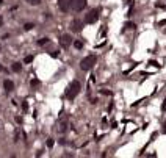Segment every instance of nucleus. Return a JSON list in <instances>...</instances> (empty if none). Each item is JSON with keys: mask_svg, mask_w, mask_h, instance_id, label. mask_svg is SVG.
<instances>
[{"mask_svg": "<svg viewBox=\"0 0 166 158\" xmlns=\"http://www.w3.org/2000/svg\"><path fill=\"white\" fill-rule=\"evenodd\" d=\"M27 2H28L30 5H39V3H41V0H27Z\"/></svg>", "mask_w": 166, "mask_h": 158, "instance_id": "obj_17", "label": "nucleus"}, {"mask_svg": "<svg viewBox=\"0 0 166 158\" xmlns=\"http://www.w3.org/2000/svg\"><path fill=\"white\" fill-rule=\"evenodd\" d=\"M3 71H5V67H3V66H0V72H3Z\"/></svg>", "mask_w": 166, "mask_h": 158, "instance_id": "obj_26", "label": "nucleus"}, {"mask_svg": "<svg viewBox=\"0 0 166 158\" xmlns=\"http://www.w3.org/2000/svg\"><path fill=\"white\" fill-rule=\"evenodd\" d=\"M124 27H125V30H135V27H136V25H135V24H132V22H127Z\"/></svg>", "mask_w": 166, "mask_h": 158, "instance_id": "obj_13", "label": "nucleus"}, {"mask_svg": "<svg viewBox=\"0 0 166 158\" xmlns=\"http://www.w3.org/2000/svg\"><path fill=\"white\" fill-rule=\"evenodd\" d=\"M53 144H55V141H53L52 138H50V139H47V147H49V149H52V147H53Z\"/></svg>", "mask_w": 166, "mask_h": 158, "instance_id": "obj_16", "label": "nucleus"}, {"mask_svg": "<svg viewBox=\"0 0 166 158\" xmlns=\"http://www.w3.org/2000/svg\"><path fill=\"white\" fill-rule=\"evenodd\" d=\"M162 110H163V111H166V99L163 100V103H162Z\"/></svg>", "mask_w": 166, "mask_h": 158, "instance_id": "obj_20", "label": "nucleus"}, {"mask_svg": "<svg viewBox=\"0 0 166 158\" xmlns=\"http://www.w3.org/2000/svg\"><path fill=\"white\" fill-rule=\"evenodd\" d=\"M158 25H166V19L165 20H162V22H158Z\"/></svg>", "mask_w": 166, "mask_h": 158, "instance_id": "obj_23", "label": "nucleus"}, {"mask_svg": "<svg viewBox=\"0 0 166 158\" xmlns=\"http://www.w3.org/2000/svg\"><path fill=\"white\" fill-rule=\"evenodd\" d=\"M74 47L80 50V49H83V42L82 41H74Z\"/></svg>", "mask_w": 166, "mask_h": 158, "instance_id": "obj_14", "label": "nucleus"}, {"mask_svg": "<svg viewBox=\"0 0 166 158\" xmlns=\"http://www.w3.org/2000/svg\"><path fill=\"white\" fill-rule=\"evenodd\" d=\"M33 60H35V56H33V55H28V56L24 58V63H25V64H30V63H33Z\"/></svg>", "mask_w": 166, "mask_h": 158, "instance_id": "obj_12", "label": "nucleus"}, {"mask_svg": "<svg viewBox=\"0 0 166 158\" xmlns=\"http://www.w3.org/2000/svg\"><path fill=\"white\" fill-rule=\"evenodd\" d=\"M11 69H13L14 72H20V69H22V66H20V63H13V66H11Z\"/></svg>", "mask_w": 166, "mask_h": 158, "instance_id": "obj_10", "label": "nucleus"}, {"mask_svg": "<svg viewBox=\"0 0 166 158\" xmlns=\"http://www.w3.org/2000/svg\"><path fill=\"white\" fill-rule=\"evenodd\" d=\"M71 6H72L74 11L80 13V11H83V8L86 6V0H72V2H71Z\"/></svg>", "mask_w": 166, "mask_h": 158, "instance_id": "obj_4", "label": "nucleus"}, {"mask_svg": "<svg viewBox=\"0 0 166 158\" xmlns=\"http://www.w3.org/2000/svg\"><path fill=\"white\" fill-rule=\"evenodd\" d=\"M2 2H3V0H0V5H2Z\"/></svg>", "mask_w": 166, "mask_h": 158, "instance_id": "obj_27", "label": "nucleus"}, {"mask_svg": "<svg viewBox=\"0 0 166 158\" xmlns=\"http://www.w3.org/2000/svg\"><path fill=\"white\" fill-rule=\"evenodd\" d=\"M71 42H72V39H71L69 34H63V36L60 38V44H61V47H64V49H67V47L71 45Z\"/></svg>", "mask_w": 166, "mask_h": 158, "instance_id": "obj_6", "label": "nucleus"}, {"mask_svg": "<svg viewBox=\"0 0 166 158\" xmlns=\"http://www.w3.org/2000/svg\"><path fill=\"white\" fill-rule=\"evenodd\" d=\"M72 31H75V33H80L82 31V28H83V22L80 20V19H75L74 22H72Z\"/></svg>", "mask_w": 166, "mask_h": 158, "instance_id": "obj_7", "label": "nucleus"}, {"mask_svg": "<svg viewBox=\"0 0 166 158\" xmlns=\"http://www.w3.org/2000/svg\"><path fill=\"white\" fill-rule=\"evenodd\" d=\"M49 42H50L49 38H41V39H38V45H45V44H49Z\"/></svg>", "mask_w": 166, "mask_h": 158, "instance_id": "obj_9", "label": "nucleus"}, {"mask_svg": "<svg viewBox=\"0 0 166 158\" xmlns=\"http://www.w3.org/2000/svg\"><path fill=\"white\" fill-rule=\"evenodd\" d=\"M163 132L166 133V121H165V124H163Z\"/></svg>", "mask_w": 166, "mask_h": 158, "instance_id": "obj_24", "label": "nucleus"}, {"mask_svg": "<svg viewBox=\"0 0 166 158\" xmlns=\"http://www.w3.org/2000/svg\"><path fill=\"white\" fill-rule=\"evenodd\" d=\"M58 55H60V52H52V56H53V58H56Z\"/></svg>", "mask_w": 166, "mask_h": 158, "instance_id": "obj_21", "label": "nucleus"}, {"mask_svg": "<svg viewBox=\"0 0 166 158\" xmlns=\"http://www.w3.org/2000/svg\"><path fill=\"white\" fill-rule=\"evenodd\" d=\"M30 85H31V88H39V86H41V81H39L38 78H33V80L30 81Z\"/></svg>", "mask_w": 166, "mask_h": 158, "instance_id": "obj_11", "label": "nucleus"}, {"mask_svg": "<svg viewBox=\"0 0 166 158\" xmlns=\"http://www.w3.org/2000/svg\"><path fill=\"white\" fill-rule=\"evenodd\" d=\"M100 92H102V94H108V96H110V94H111V92H110V91H107V89H102V91H100Z\"/></svg>", "mask_w": 166, "mask_h": 158, "instance_id": "obj_22", "label": "nucleus"}, {"mask_svg": "<svg viewBox=\"0 0 166 158\" xmlns=\"http://www.w3.org/2000/svg\"><path fill=\"white\" fill-rule=\"evenodd\" d=\"M80 89H82L80 81H77V80L71 81V83L67 85V88H66V92H64L66 99H67V100H74V99L80 94Z\"/></svg>", "mask_w": 166, "mask_h": 158, "instance_id": "obj_1", "label": "nucleus"}, {"mask_svg": "<svg viewBox=\"0 0 166 158\" xmlns=\"http://www.w3.org/2000/svg\"><path fill=\"white\" fill-rule=\"evenodd\" d=\"M96 63H97L96 55H88V56H85V58L80 61V69H82V71H89V69L94 67Z\"/></svg>", "mask_w": 166, "mask_h": 158, "instance_id": "obj_2", "label": "nucleus"}, {"mask_svg": "<svg viewBox=\"0 0 166 158\" xmlns=\"http://www.w3.org/2000/svg\"><path fill=\"white\" fill-rule=\"evenodd\" d=\"M22 110H24V111L28 110V103H27V102H22Z\"/></svg>", "mask_w": 166, "mask_h": 158, "instance_id": "obj_18", "label": "nucleus"}, {"mask_svg": "<svg viewBox=\"0 0 166 158\" xmlns=\"http://www.w3.org/2000/svg\"><path fill=\"white\" fill-rule=\"evenodd\" d=\"M71 2L72 0H58V8L63 11V13H67L72 6H71Z\"/></svg>", "mask_w": 166, "mask_h": 158, "instance_id": "obj_5", "label": "nucleus"}, {"mask_svg": "<svg viewBox=\"0 0 166 158\" xmlns=\"http://www.w3.org/2000/svg\"><path fill=\"white\" fill-rule=\"evenodd\" d=\"M33 27H35V25H33V24H30V22H28V24H25V25H24V30H27V31H30V30H31V28H33Z\"/></svg>", "mask_w": 166, "mask_h": 158, "instance_id": "obj_15", "label": "nucleus"}, {"mask_svg": "<svg viewBox=\"0 0 166 158\" xmlns=\"http://www.w3.org/2000/svg\"><path fill=\"white\" fill-rule=\"evenodd\" d=\"M149 64H151V66H155V67H160V64H158V63H157V61H151V63H149Z\"/></svg>", "mask_w": 166, "mask_h": 158, "instance_id": "obj_19", "label": "nucleus"}, {"mask_svg": "<svg viewBox=\"0 0 166 158\" xmlns=\"http://www.w3.org/2000/svg\"><path fill=\"white\" fill-rule=\"evenodd\" d=\"M3 86H5L6 92H11V91H14V83H13L11 80H5V81H3Z\"/></svg>", "mask_w": 166, "mask_h": 158, "instance_id": "obj_8", "label": "nucleus"}, {"mask_svg": "<svg viewBox=\"0 0 166 158\" xmlns=\"http://www.w3.org/2000/svg\"><path fill=\"white\" fill-rule=\"evenodd\" d=\"M3 25V19H2V16H0V27Z\"/></svg>", "mask_w": 166, "mask_h": 158, "instance_id": "obj_25", "label": "nucleus"}, {"mask_svg": "<svg viewBox=\"0 0 166 158\" xmlns=\"http://www.w3.org/2000/svg\"><path fill=\"white\" fill-rule=\"evenodd\" d=\"M99 17H100V9L97 8V9H91L86 16H85V22L86 24H96L97 20H99Z\"/></svg>", "mask_w": 166, "mask_h": 158, "instance_id": "obj_3", "label": "nucleus"}]
</instances>
